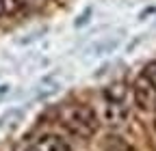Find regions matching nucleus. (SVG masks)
<instances>
[{"mask_svg":"<svg viewBox=\"0 0 156 151\" xmlns=\"http://www.w3.org/2000/svg\"><path fill=\"white\" fill-rule=\"evenodd\" d=\"M152 115H154V129H156V108H154V112H152Z\"/></svg>","mask_w":156,"mask_h":151,"instance_id":"obj_8","label":"nucleus"},{"mask_svg":"<svg viewBox=\"0 0 156 151\" xmlns=\"http://www.w3.org/2000/svg\"><path fill=\"white\" fill-rule=\"evenodd\" d=\"M61 123L74 138H93L100 129V117L98 110L85 104H72L61 112Z\"/></svg>","mask_w":156,"mask_h":151,"instance_id":"obj_2","label":"nucleus"},{"mask_svg":"<svg viewBox=\"0 0 156 151\" xmlns=\"http://www.w3.org/2000/svg\"><path fill=\"white\" fill-rule=\"evenodd\" d=\"M22 7H24L22 0H0V20L7 17V15H11V13H15Z\"/></svg>","mask_w":156,"mask_h":151,"instance_id":"obj_5","label":"nucleus"},{"mask_svg":"<svg viewBox=\"0 0 156 151\" xmlns=\"http://www.w3.org/2000/svg\"><path fill=\"white\" fill-rule=\"evenodd\" d=\"M132 102L139 106L143 112H154L156 108V89L150 80L147 71H143L132 84Z\"/></svg>","mask_w":156,"mask_h":151,"instance_id":"obj_3","label":"nucleus"},{"mask_svg":"<svg viewBox=\"0 0 156 151\" xmlns=\"http://www.w3.org/2000/svg\"><path fill=\"white\" fill-rule=\"evenodd\" d=\"M145 71H147L150 80H152V84H154V89H156V63H152V65H150V67H147Z\"/></svg>","mask_w":156,"mask_h":151,"instance_id":"obj_6","label":"nucleus"},{"mask_svg":"<svg viewBox=\"0 0 156 151\" xmlns=\"http://www.w3.org/2000/svg\"><path fill=\"white\" fill-rule=\"evenodd\" d=\"M130 102H128V86L126 82L117 80L108 86L102 89L100 93V110H98V117L100 123L108 125V127H122L128 123L130 119Z\"/></svg>","mask_w":156,"mask_h":151,"instance_id":"obj_1","label":"nucleus"},{"mask_svg":"<svg viewBox=\"0 0 156 151\" xmlns=\"http://www.w3.org/2000/svg\"><path fill=\"white\" fill-rule=\"evenodd\" d=\"M24 5H30V2H39V0H22Z\"/></svg>","mask_w":156,"mask_h":151,"instance_id":"obj_7","label":"nucleus"},{"mask_svg":"<svg viewBox=\"0 0 156 151\" xmlns=\"http://www.w3.org/2000/svg\"><path fill=\"white\" fill-rule=\"evenodd\" d=\"M33 151H74L69 147V143L65 138H61L58 134H44L39 136L33 145H30Z\"/></svg>","mask_w":156,"mask_h":151,"instance_id":"obj_4","label":"nucleus"},{"mask_svg":"<svg viewBox=\"0 0 156 151\" xmlns=\"http://www.w3.org/2000/svg\"><path fill=\"white\" fill-rule=\"evenodd\" d=\"M24 151H33V149H30V147H28V149H24Z\"/></svg>","mask_w":156,"mask_h":151,"instance_id":"obj_9","label":"nucleus"}]
</instances>
